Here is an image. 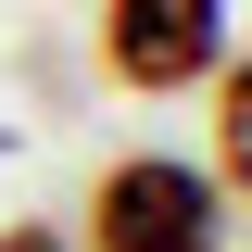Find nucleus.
Returning a JSON list of instances; mask_svg holds the SVG:
<instances>
[{"label":"nucleus","instance_id":"5","mask_svg":"<svg viewBox=\"0 0 252 252\" xmlns=\"http://www.w3.org/2000/svg\"><path fill=\"white\" fill-rule=\"evenodd\" d=\"M0 164H13V126H0Z\"/></svg>","mask_w":252,"mask_h":252},{"label":"nucleus","instance_id":"1","mask_svg":"<svg viewBox=\"0 0 252 252\" xmlns=\"http://www.w3.org/2000/svg\"><path fill=\"white\" fill-rule=\"evenodd\" d=\"M76 252H227V189L202 152H114L76 202Z\"/></svg>","mask_w":252,"mask_h":252},{"label":"nucleus","instance_id":"3","mask_svg":"<svg viewBox=\"0 0 252 252\" xmlns=\"http://www.w3.org/2000/svg\"><path fill=\"white\" fill-rule=\"evenodd\" d=\"M202 101H215V164H202V177H215L227 202H252V51H227L215 76H202Z\"/></svg>","mask_w":252,"mask_h":252},{"label":"nucleus","instance_id":"4","mask_svg":"<svg viewBox=\"0 0 252 252\" xmlns=\"http://www.w3.org/2000/svg\"><path fill=\"white\" fill-rule=\"evenodd\" d=\"M0 252H76L63 227H0Z\"/></svg>","mask_w":252,"mask_h":252},{"label":"nucleus","instance_id":"2","mask_svg":"<svg viewBox=\"0 0 252 252\" xmlns=\"http://www.w3.org/2000/svg\"><path fill=\"white\" fill-rule=\"evenodd\" d=\"M89 51H101V89H126V101H189V89L227 63V0H101Z\"/></svg>","mask_w":252,"mask_h":252}]
</instances>
